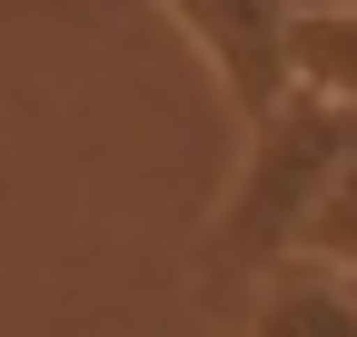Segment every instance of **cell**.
Here are the masks:
<instances>
[{
	"label": "cell",
	"mask_w": 357,
	"mask_h": 337,
	"mask_svg": "<svg viewBox=\"0 0 357 337\" xmlns=\"http://www.w3.org/2000/svg\"><path fill=\"white\" fill-rule=\"evenodd\" d=\"M347 139H357V119L318 90H288L268 119H248V159H238V179H229V198H218V219L199 238V268L258 278V268L298 258V228H307V208H318Z\"/></svg>",
	"instance_id": "obj_1"
},
{
	"label": "cell",
	"mask_w": 357,
	"mask_h": 337,
	"mask_svg": "<svg viewBox=\"0 0 357 337\" xmlns=\"http://www.w3.org/2000/svg\"><path fill=\"white\" fill-rule=\"evenodd\" d=\"M159 10L208 60V79H218L238 130L288 100V0H159Z\"/></svg>",
	"instance_id": "obj_2"
},
{
	"label": "cell",
	"mask_w": 357,
	"mask_h": 337,
	"mask_svg": "<svg viewBox=\"0 0 357 337\" xmlns=\"http://www.w3.org/2000/svg\"><path fill=\"white\" fill-rule=\"evenodd\" d=\"M298 258H318V268L357 278V139L337 149V168H328L318 208H307V228H298Z\"/></svg>",
	"instance_id": "obj_5"
},
{
	"label": "cell",
	"mask_w": 357,
	"mask_h": 337,
	"mask_svg": "<svg viewBox=\"0 0 357 337\" xmlns=\"http://www.w3.org/2000/svg\"><path fill=\"white\" fill-rule=\"evenodd\" d=\"M288 10H357V0H288Z\"/></svg>",
	"instance_id": "obj_6"
},
{
	"label": "cell",
	"mask_w": 357,
	"mask_h": 337,
	"mask_svg": "<svg viewBox=\"0 0 357 337\" xmlns=\"http://www.w3.org/2000/svg\"><path fill=\"white\" fill-rule=\"evenodd\" d=\"M288 90H318L357 119V10H288Z\"/></svg>",
	"instance_id": "obj_4"
},
{
	"label": "cell",
	"mask_w": 357,
	"mask_h": 337,
	"mask_svg": "<svg viewBox=\"0 0 357 337\" xmlns=\"http://www.w3.org/2000/svg\"><path fill=\"white\" fill-rule=\"evenodd\" d=\"M248 337H357V278L318 268V258H278L258 268V318Z\"/></svg>",
	"instance_id": "obj_3"
}]
</instances>
